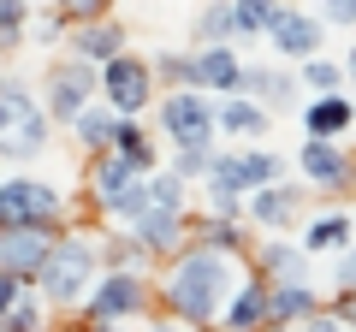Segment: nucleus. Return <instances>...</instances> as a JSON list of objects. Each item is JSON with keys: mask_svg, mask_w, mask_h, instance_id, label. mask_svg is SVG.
<instances>
[{"mask_svg": "<svg viewBox=\"0 0 356 332\" xmlns=\"http://www.w3.org/2000/svg\"><path fill=\"white\" fill-rule=\"evenodd\" d=\"M232 285H238V273H232V261L220 256V249H191V256L172 267L166 303H172V315H184V320H208L232 297Z\"/></svg>", "mask_w": 356, "mask_h": 332, "instance_id": "obj_1", "label": "nucleus"}, {"mask_svg": "<svg viewBox=\"0 0 356 332\" xmlns=\"http://www.w3.org/2000/svg\"><path fill=\"white\" fill-rule=\"evenodd\" d=\"M48 149V113L24 95V83H0V160H36Z\"/></svg>", "mask_w": 356, "mask_h": 332, "instance_id": "obj_2", "label": "nucleus"}, {"mask_svg": "<svg viewBox=\"0 0 356 332\" xmlns=\"http://www.w3.org/2000/svg\"><path fill=\"white\" fill-rule=\"evenodd\" d=\"M95 285V243L89 238H60L48 249V261L36 267V291L48 303H77Z\"/></svg>", "mask_w": 356, "mask_h": 332, "instance_id": "obj_3", "label": "nucleus"}, {"mask_svg": "<svg viewBox=\"0 0 356 332\" xmlns=\"http://www.w3.org/2000/svg\"><path fill=\"white\" fill-rule=\"evenodd\" d=\"M280 179V160L273 154H226V160L208 166V190H214V208L232 214L243 190H261V184Z\"/></svg>", "mask_w": 356, "mask_h": 332, "instance_id": "obj_4", "label": "nucleus"}, {"mask_svg": "<svg viewBox=\"0 0 356 332\" xmlns=\"http://www.w3.org/2000/svg\"><path fill=\"white\" fill-rule=\"evenodd\" d=\"M149 90H154V72H149V60H137V53H113V60L102 65V95H107V107H113L119 119L143 113Z\"/></svg>", "mask_w": 356, "mask_h": 332, "instance_id": "obj_5", "label": "nucleus"}, {"mask_svg": "<svg viewBox=\"0 0 356 332\" xmlns=\"http://www.w3.org/2000/svg\"><path fill=\"white\" fill-rule=\"evenodd\" d=\"M60 214V190L48 179H6L0 184V226H48Z\"/></svg>", "mask_w": 356, "mask_h": 332, "instance_id": "obj_6", "label": "nucleus"}, {"mask_svg": "<svg viewBox=\"0 0 356 332\" xmlns=\"http://www.w3.org/2000/svg\"><path fill=\"white\" fill-rule=\"evenodd\" d=\"M161 119H166V131H172L178 149H208V137H214V125H220L214 107H208V95H191V90L166 95Z\"/></svg>", "mask_w": 356, "mask_h": 332, "instance_id": "obj_7", "label": "nucleus"}, {"mask_svg": "<svg viewBox=\"0 0 356 332\" xmlns=\"http://www.w3.org/2000/svg\"><path fill=\"white\" fill-rule=\"evenodd\" d=\"M89 95H95V65L77 60L72 65H54L48 72V119H77L89 107Z\"/></svg>", "mask_w": 356, "mask_h": 332, "instance_id": "obj_8", "label": "nucleus"}, {"mask_svg": "<svg viewBox=\"0 0 356 332\" xmlns=\"http://www.w3.org/2000/svg\"><path fill=\"white\" fill-rule=\"evenodd\" d=\"M60 238H48V226H0V267L36 279V267L48 261V249Z\"/></svg>", "mask_w": 356, "mask_h": 332, "instance_id": "obj_9", "label": "nucleus"}, {"mask_svg": "<svg viewBox=\"0 0 356 332\" xmlns=\"http://www.w3.org/2000/svg\"><path fill=\"white\" fill-rule=\"evenodd\" d=\"M238 53L226 48V42H208L196 60H184V83H196V90H238Z\"/></svg>", "mask_w": 356, "mask_h": 332, "instance_id": "obj_10", "label": "nucleus"}, {"mask_svg": "<svg viewBox=\"0 0 356 332\" xmlns=\"http://www.w3.org/2000/svg\"><path fill=\"white\" fill-rule=\"evenodd\" d=\"M143 308V279L137 273H107L89 297V320H119V315H137Z\"/></svg>", "mask_w": 356, "mask_h": 332, "instance_id": "obj_11", "label": "nucleus"}, {"mask_svg": "<svg viewBox=\"0 0 356 332\" xmlns=\"http://www.w3.org/2000/svg\"><path fill=\"white\" fill-rule=\"evenodd\" d=\"M273 48L280 53H291V60H315V48H321V18H309V13H291L285 6L280 18H273Z\"/></svg>", "mask_w": 356, "mask_h": 332, "instance_id": "obj_12", "label": "nucleus"}, {"mask_svg": "<svg viewBox=\"0 0 356 332\" xmlns=\"http://www.w3.org/2000/svg\"><path fill=\"white\" fill-rule=\"evenodd\" d=\"M119 48H125V36H119V24H107V18H89V24L72 36V53L89 60V65H107Z\"/></svg>", "mask_w": 356, "mask_h": 332, "instance_id": "obj_13", "label": "nucleus"}, {"mask_svg": "<svg viewBox=\"0 0 356 332\" xmlns=\"http://www.w3.org/2000/svg\"><path fill=\"white\" fill-rule=\"evenodd\" d=\"M131 231H137V249L149 243V249H172L178 243V208H149L143 219H131Z\"/></svg>", "mask_w": 356, "mask_h": 332, "instance_id": "obj_14", "label": "nucleus"}, {"mask_svg": "<svg viewBox=\"0 0 356 332\" xmlns=\"http://www.w3.org/2000/svg\"><path fill=\"white\" fill-rule=\"evenodd\" d=\"M214 119H220V131H232V137H261V131H267V113L255 101H243L238 90H232V101L220 107Z\"/></svg>", "mask_w": 356, "mask_h": 332, "instance_id": "obj_15", "label": "nucleus"}, {"mask_svg": "<svg viewBox=\"0 0 356 332\" xmlns=\"http://www.w3.org/2000/svg\"><path fill=\"white\" fill-rule=\"evenodd\" d=\"M303 172H309L315 184H339V179H344V154L332 149L327 137H315V142H303Z\"/></svg>", "mask_w": 356, "mask_h": 332, "instance_id": "obj_16", "label": "nucleus"}, {"mask_svg": "<svg viewBox=\"0 0 356 332\" xmlns=\"http://www.w3.org/2000/svg\"><path fill=\"white\" fill-rule=\"evenodd\" d=\"M72 125H77V142H83V149H113V137H119V125H125V119H119V113H95V107H83Z\"/></svg>", "mask_w": 356, "mask_h": 332, "instance_id": "obj_17", "label": "nucleus"}, {"mask_svg": "<svg viewBox=\"0 0 356 332\" xmlns=\"http://www.w3.org/2000/svg\"><path fill=\"white\" fill-rule=\"evenodd\" d=\"M261 315H267V291H261V285H243V291L226 303L232 332H255V326H261Z\"/></svg>", "mask_w": 356, "mask_h": 332, "instance_id": "obj_18", "label": "nucleus"}, {"mask_svg": "<svg viewBox=\"0 0 356 332\" xmlns=\"http://www.w3.org/2000/svg\"><path fill=\"white\" fill-rule=\"evenodd\" d=\"M280 13H285L280 0H232L238 36H261V30H273V18H280Z\"/></svg>", "mask_w": 356, "mask_h": 332, "instance_id": "obj_19", "label": "nucleus"}, {"mask_svg": "<svg viewBox=\"0 0 356 332\" xmlns=\"http://www.w3.org/2000/svg\"><path fill=\"white\" fill-rule=\"evenodd\" d=\"M149 208H154V179H143V172H137V179H131L125 190L107 202V214H119V219H143Z\"/></svg>", "mask_w": 356, "mask_h": 332, "instance_id": "obj_20", "label": "nucleus"}, {"mask_svg": "<svg viewBox=\"0 0 356 332\" xmlns=\"http://www.w3.org/2000/svg\"><path fill=\"white\" fill-rule=\"evenodd\" d=\"M250 208H255V219H261V226H285V219L297 214V196H291V190H280V184H261Z\"/></svg>", "mask_w": 356, "mask_h": 332, "instance_id": "obj_21", "label": "nucleus"}, {"mask_svg": "<svg viewBox=\"0 0 356 332\" xmlns=\"http://www.w3.org/2000/svg\"><path fill=\"white\" fill-rule=\"evenodd\" d=\"M309 308H315V297L303 291V279H291V285H280V291L267 297V315H280V320H303Z\"/></svg>", "mask_w": 356, "mask_h": 332, "instance_id": "obj_22", "label": "nucleus"}, {"mask_svg": "<svg viewBox=\"0 0 356 332\" xmlns=\"http://www.w3.org/2000/svg\"><path fill=\"white\" fill-rule=\"evenodd\" d=\"M344 125H350V107H344L339 95H327V101L309 107V131H315V137H332V131H344Z\"/></svg>", "mask_w": 356, "mask_h": 332, "instance_id": "obj_23", "label": "nucleus"}, {"mask_svg": "<svg viewBox=\"0 0 356 332\" xmlns=\"http://www.w3.org/2000/svg\"><path fill=\"white\" fill-rule=\"evenodd\" d=\"M238 95H267V101H285L291 83L280 72H238Z\"/></svg>", "mask_w": 356, "mask_h": 332, "instance_id": "obj_24", "label": "nucleus"}, {"mask_svg": "<svg viewBox=\"0 0 356 332\" xmlns=\"http://www.w3.org/2000/svg\"><path fill=\"white\" fill-rule=\"evenodd\" d=\"M202 36H208V42H226V36H238L232 0H220V6H208V13H202Z\"/></svg>", "mask_w": 356, "mask_h": 332, "instance_id": "obj_25", "label": "nucleus"}, {"mask_svg": "<svg viewBox=\"0 0 356 332\" xmlns=\"http://www.w3.org/2000/svg\"><path fill=\"white\" fill-rule=\"evenodd\" d=\"M24 18H30V0H0V48H13V42H18Z\"/></svg>", "mask_w": 356, "mask_h": 332, "instance_id": "obj_26", "label": "nucleus"}, {"mask_svg": "<svg viewBox=\"0 0 356 332\" xmlns=\"http://www.w3.org/2000/svg\"><path fill=\"white\" fill-rule=\"evenodd\" d=\"M113 149H119V154H131V160H137L143 172H149V160H154V149H149V142H143V131H137V125H119Z\"/></svg>", "mask_w": 356, "mask_h": 332, "instance_id": "obj_27", "label": "nucleus"}, {"mask_svg": "<svg viewBox=\"0 0 356 332\" xmlns=\"http://www.w3.org/2000/svg\"><path fill=\"white\" fill-rule=\"evenodd\" d=\"M0 332H42V303H18L0 315Z\"/></svg>", "mask_w": 356, "mask_h": 332, "instance_id": "obj_28", "label": "nucleus"}, {"mask_svg": "<svg viewBox=\"0 0 356 332\" xmlns=\"http://www.w3.org/2000/svg\"><path fill=\"white\" fill-rule=\"evenodd\" d=\"M344 231H350V219H315V231H309V249H339L344 243Z\"/></svg>", "mask_w": 356, "mask_h": 332, "instance_id": "obj_29", "label": "nucleus"}, {"mask_svg": "<svg viewBox=\"0 0 356 332\" xmlns=\"http://www.w3.org/2000/svg\"><path fill=\"white\" fill-rule=\"evenodd\" d=\"M18 303H24V273H6V267H0V315L18 308Z\"/></svg>", "mask_w": 356, "mask_h": 332, "instance_id": "obj_30", "label": "nucleus"}, {"mask_svg": "<svg viewBox=\"0 0 356 332\" xmlns=\"http://www.w3.org/2000/svg\"><path fill=\"white\" fill-rule=\"evenodd\" d=\"M60 13L77 18V24H89V18H102V13H107V0H60Z\"/></svg>", "mask_w": 356, "mask_h": 332, "instance_id": "obj_31", "label": "nucleus"}, {"mask_svg": "<svg viewBox=\"0 0 356 332\" xmlns=\"http://www.w3.org/2000/svg\"><path fill=\"white\" fill-rule=\"evenodd\" d=\"M178 190H184L178 172H161V179H154V208H178Z\"/></svg>", "mask_w": 356, "mask_h": 332, "instance_id": "obj_32", "label": "nucleus"}, {"mask_svg": "<svg viewBox=\"0 0 356 332\" xmlns=\"http://www.w3.org/2000/svg\"><path fill=\"white\" fill-rule=\"evenodd\" d=\"M321 18L327 24H356V0H321Z\"/></svg>", "mask_w": 356, "mask_h": 332, "instance_id": "obj_33", "label": "nucleus"}, {"mask_svg": "<svg viewBox=\"0 0 356 332\" xmlns=\"http://www.w3.org/2000/svg\"><path fill=\"white\" fill-rule=\"evenodd\" d=\"M309 83H315V90H339V65L332 60H309Z\"/></svg>", "mask_w": 356, "mask_h": 332, "instance_id": "obj_34", "label": "nucleus"}, {"mask_svg": "<svg viewBox=\"0 0 356 332\" xmlns=\"http://www.w3.org/2000/svg\"><path fill=\"white\" fill-rule=\"evenodd\" d=\"M267 261H273V273H280V279H297V273H303V261H297L291 249H273Z\"/></svg>", "mask_w": 356, "mask_h": 332, "instance_id": "obj_35", "label": "nucleus"}, {"mask_svg": "<svg viewBox=\"0 0 356 332\" xmlns=\"http://www.w3.org/2000/svg\"><path fill=\"white\" fill-rule=\"evenodd\" d=\"M208 166V149H184L178 154V179H191V172H202Z\"/></svg>", "mask_w": 356, "mask_h": 332, "instance_id": "obj_36", "label": "nucleus"}, {"mask_svg": "<svg viewBox=\"0 0 356 332\" xmlns=\"http://www.w3.org/2000/svg\"><path fill=\"white\" fill-rule=\"evenodd\" d=\"M339 279H344V285H356V256H350V261L339 267Z\"/></svg>", "mask_w": 356, "mask_h": 332, "instance_id": "obj_37", "label": "nucleus"}, {"mask_svg": "<svg viewBox=\"0 0 356 332\" xmlns=\"http://www.w3.org/2000/svg\"><path fill=\"white\" fill-rule=\"evenodd\" d=\"M309 332H344V326H339V320H332V326H327V320H315V326H309Z\"/></svg>", "mask_w": 356, "mask_h": 332, "instance_id": "obj_38", "label": "nucleus"}, {"mask_svg": "<svg viewBox=\"0 0 356 332\" xmlns=\"http://www.w3.org/2000/svg\"><path fill=\"white\" fill-rule=\"evenodd\" d=\"M350 77H356V48H350Z\"/></svg>", "mask_w": 356, "mask_h": 332, "instance_id": "obj_39", "label": "nucleus"}, {"mask_svg": "<svg viewBox=\"0 0 356 332\" xmlns=\"http://www.w3.org/2000/svg\"><path fill=\"white\" fill-rule=\"evenodd\" d=\"M149 332H172V326H149Z\"/></svg>", "mask_w": 356, "mask_h": 332, "instance_id": "obj_40", "label": "nucleus"}]
</instances>
